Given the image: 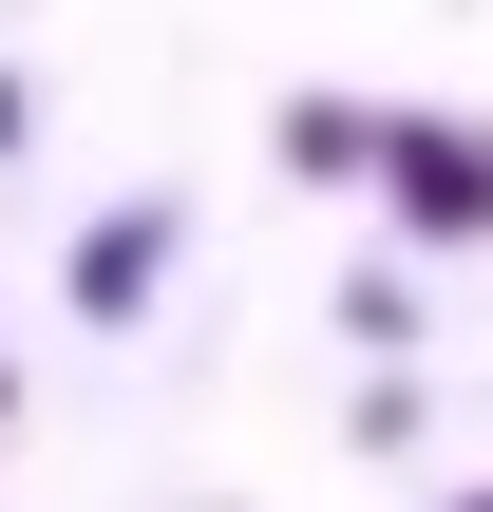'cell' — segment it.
<instances>
[{
	"label": "cell",
	"mask_w": 493,
	"mask_h": 512,
	"mask_svg": "<svg viewBox=\"0 0 493 512\" xmlns=\"http://www.w3.org/2000/svg\"><path fill=\"white\" fill-rule=\"evenodd\" d=\"M285 171H304V190L380 171V114H361V95H285Z\"/></svg>",
	"instance_id": "3957f363"
},
{
	"label": "cell",
	"mask_w": 493,
	"mask_h": 512,
	"mask_svg": "<svg viewBox=\"0 0 493 512\" xmlns=\"http://www.w3.org/2000/svg\"><path fill=\"white\" fill-rule=\"evenodd\" d=\"M380 190H399V228L475 247V228H493V133H475V114H380Z\"/></svg>",
	"instance_id": "6da1fadb"
},
{
	"label": "cell",
	"mask_w": 493,
	"mask_h": 512,
	"mask_svg": "<svg viewBox=\"0 0 493 512\" xmlns=\"http://www.w3.org/2000/svg\"><path fill=\"white\" fill-rule=\"evenodd\" d=\"M456 512H493V494H456Z\"/></svg>",
	"instance_id": "8992f818"
},
{
	"label": "cell",
	"mask_w": 493,
	"mask_h": 512,
	"mask_svg": "<svg viewBox=\"0 0 493 512\" xmlns=\"http://www.w3.org/2000/svg\"><path fill=\"white\" fill-rule=\"evenodd\" d=\"M171 190H133V209H95L76 228V323H152V285H171Z\"/></svg>",
	"instance_id": "7a4b0ae2"
},
{
	"label": "cell",
	"mask_w": 493,
	"mask_h": 512,
	"mask_svg": "<svg viewBox=\"0 0 493 512\" xmlns=\"http://www.w3.org/2000/svg\"><path fill=\"white\" fill-rule=\"evenodd\" d=\"M0 418H19V380H0Z\"/></svg>",
	"instance_id": "5b68a950"
},
{
	"label": "cell",
	"mask_w": 493,
	"mask_h": 512,
	"mask_svg": "<svg viewBox=\"0 0 493 512\" xmlns=\"http://www.w3.org/2000/svg\"><path fill=\"white\" fill-rule=\"evenodd\" d=\"M19 133H38V95H19V76H0V152H19Z\"/></svg>",
	"instance_id": "277c9868"
}]
</instances>
